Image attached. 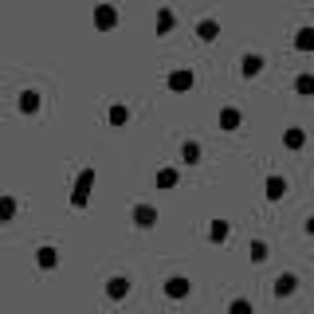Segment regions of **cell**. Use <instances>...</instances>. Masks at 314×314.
<instances>
[{
    "label": "cell",
    "instance_id": "cell-1",
    "mask_svg": "<svg viewBox=\"0 0 314 314\" xmlns=\"http://www.w3.org/2000/svg\"><path fill=\"white\" fill-rule=\"evenodd\" d=\"M87 189H90V173L79 177V193H75V204H87Z\"/></svg>",
    "mask_w": 314,
    "mask_h": 314
},
{
    "label": "cell",
    "instance_id": "cell-2",
    "mask_svg": "<svg viewBox=\"0 0 314 314\" xmlns=\"http://www.w3.org/2000/svg\"><path fill=\"white\" fill-rule=\"evenodd\" d=\"M36 106H40V98H36L31 90H24V98H20V110H36Z\"/></svg>",
    "mask_w": 314,
    "mask_h": 314
},
{
    "label": "cell",
    "instance_id": "cell-3",
    "mask_svg": "<svg viewBox=\"0 0 314 314\" xmlns=\"http://www.w3.org/2000/svg\"><path fill=\"white\" fill-rule=\"evenodd\" d=\"M98 24H102V28H110V24H114V12H110V8H98Z\"/></svg>",
    "mask_w": 314,
    "mask_h": 314
},
{
    "label": "cell",
    "instance_id": "cell-4",
    "mask_svg": "<svg viewBox=\"0 0 314 314\" xmlns=\"http://www.w3.org/2000/svg\"><path fill=\"white\" fill-rule=\"evenodd\" d=\"M51 263H55V252H51V248H44V252H40V267H51Z\"/></svg>",
    "mask_w": 314,
    "mask_h": 314
},
{
    "label": "cell",
    "instance_id": "cell-5",
    "mask_svg": "<svg viewBox=\"0 0 314 314\" xmlns=\"http://www.w3.org/2000/svg\"><path fill=\"white\" fill-rule=\"evenodd\" d=\"M12 212H16V204H12V200H0V220H8Z\"/></svg>",
    "mask_w": 314,
    "mask_h": 314
}]
</instances>
